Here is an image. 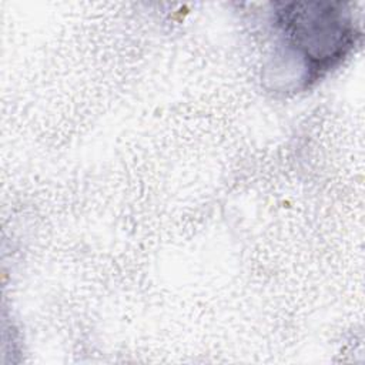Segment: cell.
<instances>
[{
    "instance_id": "1",
    "label": "cell",
    "mask_w": 365,
    "mask_h": 365,
    "mask_svg": "<svg viewBox=\"0 0 365 365\" xmlns=\"http://www.w3.org/2000/svg\"><path fill=\"white\" fill-rule=\"evenodd\" d=\"M277 47L299 66V80L314 81L336 66L355 41L349 11L341 4L291 3L274 11Z\"/></svg>"
}]
</instances>
